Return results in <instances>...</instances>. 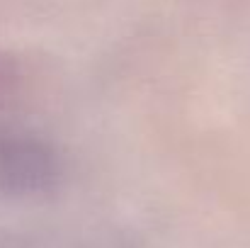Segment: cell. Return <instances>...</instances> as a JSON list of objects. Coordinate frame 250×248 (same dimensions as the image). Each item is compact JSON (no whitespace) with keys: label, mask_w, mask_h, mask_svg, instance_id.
Returning <instances> with one entry per match:
<instances>
[{"label":"cell","mask_w":250,"mask_h":248,"mask_svg":"<svg viewBox=\"0 0 250 248\" xmlns=\"http://www.w3.org/2000/svg\"><path fill=\"white\" fill-rule=\"evenodd\" d=\"M59 178L51 149L22 132L0 129V190L12 195L46 192Z\"/></svg>","instance_id":"cell-1"}]
</instances>
